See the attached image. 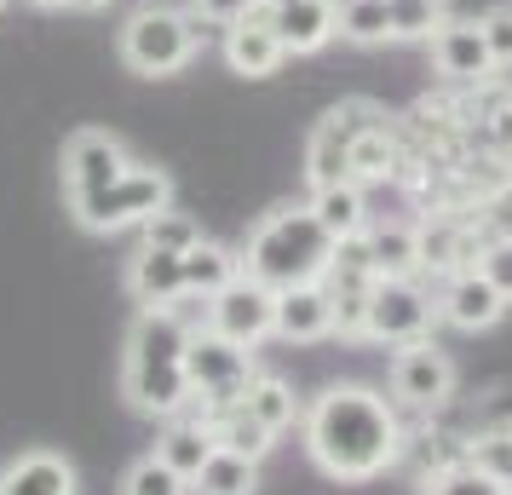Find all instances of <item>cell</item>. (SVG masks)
Returning a JSON list of instances; mask_svg holds the SVG:
<instances>
[{"label": "cell", "instance_id": "cell-1", "mask_svg": "<svg viewBox=\"0 0 512 495\" xmlns=\"http://www.w3.org/2000/svg\"><path fill=\"white\" fill-rule=\"evenodd\" d=\"M305 449L328 478L363 484V478H380L403 455V426H397L392 403L369 386H328L305 409Z\"/></svg>", "mask_w": 512, "mask_h": 495}, {"label": "cell", "instance_id": "cell-2", "mask_svg": "<svg viewBox=\"0 0 512 495\" xmlns=\"http://www.w3.org/2000/svg\"><path fill=\"white\" fill-rule=\"evenodd\" d=\"M185 317L173 306H144L133 334H127V357H121V392L139 415H179L190 403L185 380V346H190Z\"/></svg>", "mask_w": 512, "mask_h": 495}, {"label": "cell", "instance_id": "cell-3", "mask_svg": "<svg viewBox=\"0 0 512 495\" xmlns=\"http://www.w3.org/2000/svg\"><path fill=\"white\" fill-rule=\"evenodd\" d=\"M334 236L317 225V213L305 208H277L265 213L248 236V248H242V271L265 288H300V283H323L328 265H334Z\"/></svg>", "mask_w": 512, "mask_h": 495}, {"label": "cell", "instance_id": "cell-4", "mask_svg": "<svg viewBox=\"0 0 512 495\" xmlns=\"http://www.w3.org/2000/svg\"><path fill=\"white\" fill-rule=\"evenodd\" d=\"M202 41H208V29H202L196 12L150 0V6H139V12H127V24H121V35H116V52H121V64H127L133 75L162 81V75L190 70L196 52H202Z\"/></svg>", "mask_w": 512, "mask_h": 495}, {"label": "cell", "instance_id": "cell-5", "mask_svg": "<svg viewBox=\"0 0 512 495\" xmlns=\"http://www.w3.org/2000/svg\"><path fill=\"white\" fill-rule=\"evenodd\" d=\"M162 208H173V179L162 167L133 162L127 173H116L110 185H98L93 196L70 202L75 225L93 236H116V231H139L144 219H156Z\"/></svg>", "mask_w": 512, "mask_h": 495}, {"label": "cell", "instance_id": "cell-6", "mask_svg": "<svg viewBox=\"0 0 512 495\" xmlns=\"http://www.w3.org/2000/svg\"><path fill=\"white\" fill-rule=\"evenodd\" d=\"M185 380H190V403L202 415H213V409H225V403H236L248 392L254 352L225 340V334H213V329H196L185 346Z\"/></svg>", "mask_w": 512, "mask_h": 495}, {"label": "cell", "instance_id": "cell-7", "mask_svg": "<svg viewBox=\"0 0 512 495\" xmlns=\"http://www.w3.org/2000/svg\"><path fill=\"white\" fill-rule=\"evenodd\" d=\"M438 323V306L432 294L415 283V277H380L369 288V323H363V340H380V346H409V340H426Z\"/></svg>", "mask_w": 512, "mask_h": 495}, {"label": "cell", "instance_id": "cell-8", "mask_svg": "<svg viewBox=\"0 0 512 495\" xmlns=\"http://www.w3.org/2000/svg\"><path fill=\"white\" fill-rule=\"evenodd\" d=\"M208 329L254 352L259 340H271V329H277V288H265L248 271H236L231 283L208 300Z\"/></svg>", "mask_w": 512, "mask_h": 495}, {"label": "cell", "instance_id": "cell-9", "mask_svg": "<svg viewBox=\"0 0 512 495\" xmlns=\"http://www.w3.org/2000/svg\"><path fill=\"white\" fill-rule=\"evenodd\" d=\"M127 167H133V156H127V144H121L116 133H104V127L70 133V139H64V202L93 196L98 185H110Z\"/></svg>", "mask_w": 512, "mask_h": 495}, {"label": "cell", "instance_id": "cell-10", "mask_svg": "<svg viewBox=\"0 0 512 495\" xmlns=\"http://www.w3.org/2000/svg\"><path fill=\"white\" fill-rule=\"evenodd\" d=\"M426 58H432V70H438L443 87H472V81H489L495 70V58L484 47V24L478 18H443V29L426 41Z\"/></svg>", "mask_w": 512, "mask_h": 495}, {"label": "cell", "instance_id": "cell-11", "mask_svg": "<svg viewBox=\"0 0 512 495\" xmlns=\"http://www.w3.org/2000/svg\"><path fill=\"white\" fill-rule=\"evenodd\" d=\"M449 392H455V363L432 346V334L397 346V357H392V398L397 403L438 409V403H449Z\"/></svg>", "mask_w": 512, "mask_h": 495}, {"label": "cell", "instance_id": "cell-12", "mask_svg": "<svg viewBox=\"0 0 512 495\" xmlns=\"http://www.w3.org/2000/svg\"><path fill=\"white\" fill-rule=\"evenodd\" d=\"M507 294L489 283L484 271L472 265V271H455V277H443V294H438V317L449 323V329H461V334H484L495 329L501 317H507Z\"/></svg>", "mask_w": 512, "mask_h": 495}, {"label": "cell", "instance_id": "cell-13", "mask_svg": "<svg viewBox=\"0 0 512 495\" xmlns=\"http://www.w3.org/2000/svg\"><path fill=\"white\" fill-rule=\"evenodd\" d=\"M219 52H225L231 75H248V81H265V75H277L282 64H288V47L277 41V29H271V18H265V12H248V18L225 24Z\"/></svg>", "mask_w": 512, "mask_h": 495}, {"label": "cell", "instance_id": "cell-14", "mask_svg": "<svg viewBox=\"0 0 512 495\" xmlns=\"http://www.w3.org/2000/svg\"><path fill=\"white\" fill-rule=\"evenodd\" d=\"M259 12L271 18L277 41L288 47V58L323 52L334 41V0H259Z\"/></svg>", "mask_w": 512, "mask_h": 495}, {"label": "cell", "instance_id": "cell-15", "mask_svg": "<svg viewBox=\"0 0 512 495\" xmlns=\"http://www.w3.org/2000/svg\"><path fill=\"white\" fill-rule=\"evenodd\" d=\"M277 340L288 346H311V340H328L334 334V300H328L323 283H300L277 294Z\"/></svg>", "mask_w": 512, "mask_h": 495}, {"label": "cell", "instance_id": "cell-16", "mask_svg": "<svg viewBox=\"0 0 512 495\" xmlns=\"http://www.w3.org/2000/svg\"><path fill=\"white\" fill-rule=\"evenodd\" d=\"M127 294L144 306H173L185 294V254H162V248H139L127 265Z\"/></svg>", "mask_w": 512, "mask_h": 495}, {"label": "cell", "instance_id": "cell-17", "mask_svg": "<svg viewBox=\"0 0 512 495\" xmlns=\"http://www.w3.org/2000/svg\"><path fill=\"white\" fill-rule=\"evenodd\" d=\"M0 495H75V467L52 449H29L0 472Z\"/></svg>", "mask_w": 512, "mask_h": 495}, {"label": "cell", "instance_id": "cell-18", "mask_svg": "<svg viewBox=\"0 0 512 495\" xmlns=\"http://www.w3.org/2000/svg\"><path fill=\"white\" fill-rule=\"evenodd\" d=\"M305 208L317 213V225L334 242H351V236L369 231V196H363V185H323V190H311Z\"/></svg>", "mask_w": 512, "mask_h": 495}, {"label": "cell", "instance_id": "cell-19", "mask_svg": "<svg viewBox=\"0 0 512 495\" xmlns=\"http://www.w3.org/2000/svg\"><path fill=\"white\" fill-rule=\"evenodd\" d=\"M208 421V438H213V449H231V455H248V461H259L265 449L277 444V432L265 421H254L248 415V403L236 398V403H225V409H213V415H202Z\"/></svg>", "mask_w": 512, "mask_h": 495}, {"label": "cell", "instance_id": "cell-20", "mask_svg": "<svg viewBox=\"0 0 512 495\" xmlns=\"http://www.w3.org/2000/svg\"><path fill=\"white\" fill-rule=\"evenodd\" d=\"M363 242L374 277H420V225H369Z\"/></svg>", "mask_w": 512, "mask_h": 495}, {"label": "cell", "instance_id": "cell-21", "mask_svg": "<svg viewBox=\"0 0 512 495\" xmlns=\"http://www.w3.org/2000/svg\"><path fill=\"white\" fill-rule=\"evenodd\" d=\"M156 455H162L167 467L179 472V478H196V472L208 467V455H213V438H208V421L196 415V421H167V432L156 438Z\"/></svg>", "mask_w": 512, "mask_h": 495}, {"label": "cell", "instance_id": "cell-22", "mask_svg": "<svg viewBox=\"0 0 512 495\" xmlns=\"http://www.w3.org/2000/svg\"><path fill=\"white\" fill-rule=\"evenodd\" d=\"M236 271H242V254H231V248H219V242H196L185 254V294H196V300H213L219 288L231 283Z\"/></svg>", "mask_w": 512, "mask_h": 495}, {"label": "cell", "instance_id": "cell-23", "mask_svg": "<svg viewBox=\"0 0 512 495\" xmlns=\"http://www.w3.org/2000/svg\"><path fill=\"white\" fill-rule=\"evenodd\" d=\"M334 41H351V47H380V41H392L386 0H334Z\"/></svg>", "mask_w": 512, "mask_h": 495}, {"label": "cell", "instance_id": "cell-24", "mask_svg": "<svg viewBox=\"0 0 512 495\" xmlns=\"http://www.w3.org/2000/svg\"><path fill=\"white\" fill-rule=\"evenodd\" d=\"M196 495H254L259 490V461L248 455H231V449H213L208 467L190 478Z\"/></svg>", "mask_w": 512, "mask_h": 495}, {"label": "cell", "instance_id": "cell-25", "mask_svg": "<svg viewBox=\"0 0 512 495\" xmlns=\"http://www.w3.org/2000/svg\"><path fill=\"white\" fill-rule=\"evenodd\" d=\"M386 18H392V41L426 47V41L443 29L449 6H443V0H386Z\"/></svg>", "mask_w": 512, "mask_h": 495}, {"label": "cell", "instance_id": "cell-26", "mask_svg": "<svg viewBox=\"0 0 512 495\" xmlns=\"http://www.w3.org/2000/svg\"><path fill=\"white\" fill-rule=\"evenodd\" d=\"M242 403H248V415H254V421H265L271 432L294 426V415H300L294 386H288V380H277V375H254V380H248V392H242Z\"/></svg>", "mask_w": 512, "mask_h": 495}, {"label": "cell", "instance_id": "cell-27", "mask_svg": "<svg viewBox=\"0 0 512 495\" xmlns=\"http://www.w3.org/2000/svg\"><path fill=\"white\" fill-rule=\"evenodd\" d=\"M139 231H144V248H162V254H190L202 242V225L179 208H162L156 219H144Z\"/></svg>", "mask_w": 512, "mask_h": 495}, {"label": "cell", "instance_id": "cell-28", "mask_svg": "<svg viewBox=\"0 0 512 495\" xmlns=\"http://www.w3.org/2000/svg\"><path fill=\"white\" fill-rule=\"evenodd\" d=\"M121 495H190V478H179L162 455H144L139 467L121 478Z\"/></svg>", "mask_w": 512, "mask_h": 495}, {"label": "cell", "instance_id": "cell-29", "mask_svg": "<svg viewBox=\"0 0 512 495\" xmlns=\"http://www.w3.org/2000/svg\"><path fill=\"white\" fill-rule=\"evenodd\" d=\"M426 495H507L501 490V478H489V472H478L472 461H455V467L432 472V484H426Z\"/></svg>", "mask_w": 512, "mask_h": 495}, {"label": "cell", "instance_id": "cell-30", "mask_svg": "<svg viewBox=\"0 0 512 495\" xmlns=\"http://www.w3.org/2000/svg\"><path fill=\"white\" fill-rule=\"evenodd\" d=\"M466 461H472L478 472H489V478H501V484H507V478H512V426H489L484 438L466 449Z\"/></svg>", "mask_w": 512, "mask_h": 495}, {"label": "cell", "instance_id": "cell-31", "mask_svg": "<svg viewBox=\"0 0 512 495\" xmlns=\"http://www.w3.org/2000/svg\"><path fill=\"white\" fill-rule=\"evenodd\" d=\"M478 24H484V47H489V58H495V70H512V0L489 6Z\"/></svg>", "mask_w": 512, "mask_h": 495}, {"label": "cell", "instance_id": "cell-32", "mask_svg": "<svg viewBox=\"0 0 512 495\" xmlns=\"http://www.w3.org/2000/svg\"><path fill=\"white\" fill-rule=\"evenodd\" d=\"M478 271L512 300V236H495V242H489L484 254H478Z\"/></svg>", "mask_w": 512, "mask_h": 495}, {"label": "cell", "instance_id": "cell-33", "mask_svg": "<svg viewBox=\"0 0 512 495\" xmlns=\"http://www.w3.org/2000/svg\"><path fill=\"white\" fill-rule=\"evenodd\" d=\"M190 12H196L202 24L225 29V24H236V18H248V12H259V0H190Z\"/></svg>", "mask_w": 512, "mask_h": 495}, {"label": "cell", "instance_id": "cell-34", "mask_svg": "<svg viewBox=\"0 0 512 495\" xmlns=\"http://www.w3.org/2000/svg\"><path fill=\"white\" fill-rule=\"evenodd\" d=\"M29 6H41V12H64V6H75V0H29Z\"/></svg>", "mask_w": 512, "mask_h": 495}, {"label": "cell", "instance_id": "cell-35", "mask_svg": "<svg viewBox=\"0 0 512 495\" xmlns=\"http://www.w3.org/2000/svg\"><path fill=\"white\" fill-rule=\"evenodd\" d=\"M75 6H87V12H104V6H110V0H75Z\"/></svg>", "mask_w": 512, "mask_h": 495}, {"label": "cell", "instance_id": "cell-36", "mask_svg": "<svg viewBox=\"0 0 512 495\" xmlns=\"http://www.w3.org/2000/svg\"><path fill=\"white\" fill-rule=\"evenodd\" d=\"M501 490H507V495H512V478H507V484H501Z\"/></svg>", "mask_w": 512, "mask_h": 495}, {"label": "cell", "instance_id": "cell-37", "mask_svg": "<svg viewBox=\"0 0 512 495\" xmlns=\"http://www.w3.org/2000/svg\"><path fill=\"white\" fill-rule=\"evenodd\" d=\"M0 12H6V0H0Z\"/></svg>", "mask_w": 512, "mask_h": 495}]
</instances>
